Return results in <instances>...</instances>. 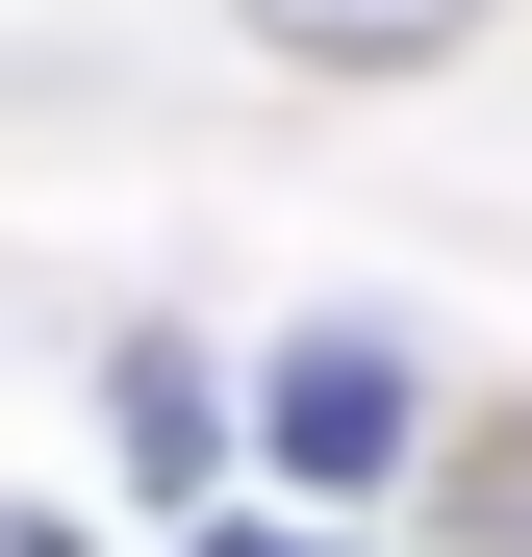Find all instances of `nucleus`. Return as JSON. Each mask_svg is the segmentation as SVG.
<instances>
[{"label":"nucleus","instance_id":"1","mask_svg":"<svg viewBox=\"0 0 532 557\" xmlns=\"http://www.w3.org/2000/svg\"><path fill=\"white\" fill-rule=\"evenodd\" d=\"M253 456H280V482H406L431 456V381H406V330H280V381H253Z\"/></svg>","mask_w":532,"mask_h":557},{"label":"nucleus","instance_id":"2","mask_svg":"<svg viewBox=\"0 0 532 557\" xmlns=\"http://www.w3.org/2000/svg\"><path fill=\"white\" fill-rule=\"evenodd\" d=\"M102 431H127V482H152V507H177V482H228V381H203L177 330H127V355H102Z\"/></svg>","mask_w":532,"mask_h":557},{"label":"nucleus","instance_id":"3","mask_svg":"<svg viewBox=\"0 0 532 557\" xmlns=\"http://www.w3.org/2000/svg\"><path fill=\"white\" fill-rule=\"evenodd\" d=\"M457 26H482V0H253V51H280V76H431Z\"/></svg>","mask_w":532,"mask_h":557},{"label":"nucleus","instance_id":"4","mask_svg":"<svg viewBox=\"0 0 532 557\" xmlns=\"http://www.w3.org/2000/svg\"><path fill=\"white\" fill-rule=\"evenodd\" d=\"M431 557H532V406L457 456V507H431Z\"/></svg>","mask_w":532,"mask_h":557}]
</instances>
